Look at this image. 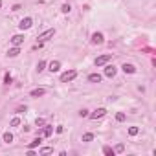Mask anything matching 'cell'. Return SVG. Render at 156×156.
I'll use <instances>...</instances> for the list:
<instances>
[{
  "mask_svg": "<svg viewBox=\"0 0 156 156\" xmlns=\"http://www.w3.org/2000/svg\"><path fill=\"white\" fill-rule=\"evenodd\" d=\"M103 153L108 154V156H114V149H110L108 145H105V147H103Z\"/></svg>",
  "mask_w": 156,
  "mask_h": 156,
  "instance_id": "cell-20",
  "label": "cell"
},
{
  "mask_svg": "<svg viewBox=\"0 0 156 156\" xmlns=\"http://www.w3.org/2000/svg\"><path fill=\"white\" fill-rule=\"evenodd\" d=\"M9 125H11V127H18V125H20V118H13Z\"/></svg>",
  "mask_w": 156,
  "mask_h": 156,
  "instance_id": "cell-23",
  "label": "cell"
},
{
  "mask_svg": "<svg viewBox=\"0 0 156 156\" xmlns=\"http://www.w3.org/2000/svg\"><path fill=\"white\" fill-rule=\"evenodd\" d=\"M0 7H2V0H0Z\"/></svg>",
  "mask_w": 156,
  "mask_h": 156,
  "instance_id": "cell-30",
  "label": "cell"
},
{
  "mask_svg": "<svg viewBox=\"0 0 156 156\" xmlns=\"http://www.w3.org/2000/svg\"><path fill=\"white\" fill-rule=\"evenodd\" d=\"M110 59H112V55L110 53H105V55H99L97 59H95V66H103V64H107Z\"/></svg>",
  "mask_w": 156,
  "mask_h": 156,
  "instance_id": "cell-3",
  "label": "cell"
},
{
  "mask_svg": "<svg viewBox=\"0 0 156 156\" xmlns=\"http://www.w3.org/2000/svg\"><path fill=\"white\" fill-rule=\"evenodd\" d=\"M11 81H13L11 74H6V75H4V83H6V84H11Z\"/></svg>",
  "mask_w": 156,
  "mask_h": 156,
  "instance_id": "cell-22",
  "label": "cell"
},
{
  "mask_svg": "<svg viewBox=\"0 0 156 156\" xmlns=\"http://www.w3.org/2000/svg\"><path fill=\"white\" fill-rule=\"evenodd\" d=\"M79 116H81V118H88V110H87V108L79 110Z\"/></svg>",
  "mask_w": 156,
  "mask_h": 156,
  "instance_id": "cell-28",
  "label": "cell"
},
{
  "mask_svg": "<svg viewBox=\"0 0 156 156\" xmlns=\"http://www.w3.org/2000/svg\"><path fill=\"white\" fill-rule=\"evenodd\" d=\"M123 151H125V145H123V143H119V145H116L114 154H119V153H123Z\"/></svg>",
  "mask_w": 156,
  "mask_h": 156,
  "instance_id": "cell-18",
  "label": "cell"
},
{
  "mask_svg": "<svg viewBox=\"0 0 156 156\" xmlns=\"http://www.w3.org/2000/svg\"><path fill=\"white\" fill-rule=\"evenodd\" d=\"M44 68H46V61H39V64H37V70H39V72H42Z\"/></svg>",
  "mask_w": 156,
  "mask_h": 156,
  "instance_id": "cell-24",
  "label": "cell"
},
{
  "mask_svg": "<svg viewBox=\"0 0 156 156\" xmlns=\"http://www.w3.org/2000/svg\"><path fill=\"white\" fill-rule=\"evenodd\" d=\"M105 114H107V108H103V107H101V108H95L94 112H92V114H88V116H90L92 119H99V118H103Z\"/></svg>",
  "mask_w": 156,
  "mask_h": 156,
  "instance_id": "cell-6",
  "label": "cell"
},
{
  "mask_svg": "<svg viewBox=\"0 0 156 156\" xmlns=\"http://www.w3.org/2000/svg\"><path fill=\"white\" fill-rule=\"evenodd\" d=\"M48 70H50V72H52V74L59 72V70H61V63H59V61H52V63L48 64Z\"/></svg>",
  "mask_w": 156,
  "mask_h": 156,
  "instance_id": "cell-8",
  "label": "cell"
},
{
  "mask_svg": "<svg viewBox=\"0 0 156 156\" xmlns=\"http://www.w3.org/2000/svg\"><path fill=\"white\" fill-rule=\"evenodd\" d=\"M31 26H33V18H31V17L22 18V20H20V24H18V28H20L22 31H24V29H29Z\"/></svg>",
  "mask_w": 156,
  "mask_h": 156,
  "instance_id": "cell-4",
  "label": "cell"
},
{
  "mask_svg": "<svg viewBox=\"0 0 156 156\" xmlns=\"http://www.w3.org/2000/svg\"><path fill=\"white\" fill-rule=\"evenodd\" d=\"M121 70L125 74H136V66H134V64H129V63H125L121 66Z\"/></svg>",
  "mask_w": 156,
  "mask_h": 156,
  "instance_id": "cell-10",
  "label": "cell"
},
{
  "mask_svg": "<svg viewBox=\"0 0 156 156\" xmlns=\"http://www.w3.org/2000/svg\"><path fill=\"white\" fill-rule=\"evenodd\" d=\"M44 94H46V90H44V88H35V90L29 92L31 97H41V95H44Z\"/></svg>",
  "mask_w": 156,
  "mask_h": 156,
  "instance_id": "cell-12",
  "label": "cell"
},
{
  "mask_svg": "<svg viewBox=\"0 0 156 156\" xmlns=\"http://www.w3.org/2000/svg\"><path fill=\"white\" fill-rule=\"evenodd\" d=\"M52 134H53V127H50V125H46V127L42 129V136H44V138H50Z\"/></svg>",
  "mask_w": 156,
  "mask_h": 156,
  "instance_id": "cell-13",
  "label": "cell"
},
{
  "mask_svg": "<svg viewBox=\"0 0 156 156\" xmlns=\"http://www.w3.org/2000/svg\"><path fill=\"white\" fill-rule=\"evenodd\" d=\"M138 132H140V129H138V127H130V129H129V136H136Z\"/></svg>",
  "mask_w": 156,
  "mask_h": 156,
  "instance_id": "cell-21",
  "label": "cell"
},
{
  "mask_svg": "<svg viewBox=\"0 0 156 156\" xmlns=\"http://www.w3.org/2000/svg\"><path fill=\"white\" fill-rule=\"evenodd\" d=\"M92 140H94V134H92V132H87V134H83V142H84V143L92 142Z\"/></svg>",
  "mask_w": 156,
  "mask_h": 156,
  "instance_id": "cell-17",
  "label": "cell"
},
{
  "mask_svg": "<svg viewBox=\"0 0 156 156\" xmlns=\"http://www.w3.org/2000/svg\"><path fill=\"white\" fill-rule=\"evenodd\" d=\"M75 77H77V72H75V70H68V72H64L61 75V83H70V81H74Z\"/></svg>",
  "mask_w": 156,
  "mask_h": 156,
  "instance_id": "cell-1",
  "label": "cell"
},
{
  "mask_svg": "<svg viewBox=\"0 0 156 156\" xmlns=\"http://www.w3.org/2000/svg\"><path fill=\"white\" fill-rule=\"evenodd\" d=\"M50 153H53L52 147H42L41 151H39V154H50Z\"/></svg>",
  "mask_w": 156,
  "mask_h": 156,
  "instance_id": "cell-19",
  "label": "cell"
},
{
  "mask_svg": "<svg viewBox=\"0 0 156 156\" xmlns=\"http://www.w3.org/2000/svg\"><path fill=\"white\" fill-rule=\"evenodd\" d=\"M125 118H127V116H125L123 112H118V114H116V119H118V121H125Z\"/></svg>",
  "mask_w": 156,
  "mask_h": 156,
  "instance_id": "cell-25",
  "label": "cell"
},
{
  "mask_svg": "<svg viewBox=\"0 0 156 156\" xmlns=\"http://www.w3.org/2000/svg\"><path fill=\"white\" fill-rule=\"evenodd\" d=\"M24 39H26V37H24L22 33H18V35H13V37H11V44H13V46H20V44L24 42Z\"/></svg>",
  "mask_w": 156,
  "mask_h": 156,
  "instance_id": "cell-7",
  "label": "cell"
},
{
  "mask_svg": "<svg viewBox=\"0 0 156 156\" xmlns=\"http://www.w3.org/2000/svg\"><path fill=\"white\" fill-rule=\"evenodd\" d=\"M44 123H46V121H44L42 118H37V119H35V125H37V127H44Z\"/></svg>",
  "mask_w": 156,
  "mask_h": 156,
  "instance_id": "cell-26",
  "label": "cell"
},
{
  "mask_svg": "<svg viewBox=\"0 0 156 156\" xmlns=\"http://www.w3.org/2000/svg\"><path fill=\"white\" fill-rule=\"evenodd\" d=\"M88 81H90V83H101V81H103V75H99V74H90V75H88Z\"/></svg>",
  "mask_w": 156,
  "mask_h": 156,
  "instance_id": "cell-11",
  "label": "cell"
},
{
  "mask_svg": "<svg viewBox=\"0 0 156 156\" xmlns=\"http://www.w3.org/2000/svg\"><path fill=\"white\" fill-rule=\"evenodd\" d=\"M41 143H42V138H41V136H39V138H35L33 142L28 145V149H35V147H39V145H41Z\"/></svg>",
  "mask_w": 156,
  "mask_h": 156,
  "instance_id": "cell-14",
  "label": "cell"
},
{
  "mask_svg": "<svg viewBox=\"0 0 156 156\" xmlns=\"http://www.w3.org/2000/svg\"><path fill=\"white\" fill-rule=\"evenodd\" d=\"M61 11H63V13H70V11H72V7H70V4H64V6L61 7Z\"/></svg>",
  "mask_w": 156,
  "mask_h": 156,
  "instance_id": "cell-27",
  "label": "cell"
},
{
  "mask_svg": "<svg viewBox=\"0 0 156 156\" xmlns=\"http://www.w3.org/2000/svg\"><path fill=\"white\" fill-rule=\"evenodd\" d=\"M92 44H103L105 42V37H103V33L101 31H95V33H92Z\"/></svg>",
  "mask_w": 156,
  "mask_h": 156,
  "instance_id": "cell-5",
  "label": "cell"
},
{
  "mask_svg": "<svg viewBox=\"0 0 156 156\" xmlns=\"http://www.w3.org/2000/svg\"><path fill=\"white\" fill-rule=\"evenodd\" d=\"M53 35H55V29H53V28L46 29V31H42L41 35H39V42H46V41H50Z\"/></svg>",
  "mask_w": 156,
  "mask_h": 156,
  "instance_id": "cell-2",
  "label": "cell"
},
{
  "mask_svg": "<svg viewBox=\"0 0 156 156\" xmlns=\"http://www.w3.org/2000/svg\"><path fill=\"white\" fill-rule=\"evenodd\" d=\"M116 72H118V68H116L114 64H108V66L105 68V75H107V77H114Z\"/></svg>",
  "mask_w": 156,
  "mask_h": 156,
  "instance_id": "cell-9",
  "label": "cell"
},
{
  "mask_svg": "<svg viewBox=\"0 0 156 156\" xmlns=\"http://www.w3.org/2000/svg\"><path fill=\"white\" fill-rule=\"evenodd\" d=\"M63 130H64V127H63V125H59V127H57V129H55V132H59V134H61V132H63Z\"/></svg>",
  "mask_w": 156,
  "mask_h": 156,
  "instance_id": "cell-29",
  "label": "cell"
},
{
  "mask_svg": "<svg viewBox=\"0 0 156 156\" xmlns=\"http://www.w3.org/2000/svg\"><path fill=\"white\" fill-rule=\"evenodd\" d=\"M2 140H4V143H11V142H13V134H11V132H4Z\"/></svg>",
  "mask_w": 156,
  "mask_h": 156,
  "instance_id": "cell-16",
  "label": "cell"
},
{
  "mask_svg": "<svg viewBox=\"0 0 156 156\" xmlns=\"http://www.w3.org/2000/svg\"><path fill=\"white\" fill-rule=\"evenodd\" d=\"M18 53H20V48H18V46H13V48L7 52V55H9V57H17Z\"/></svg>",
  "mask_w": 156,
  "mask_h": 156,
  "instance_id": "cell-15",
  "label": "cell"
}]
</instances>
